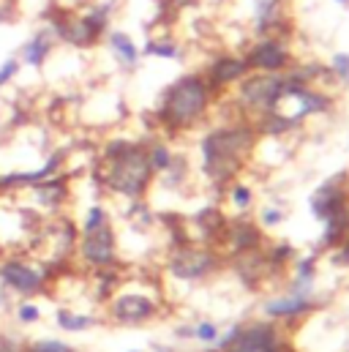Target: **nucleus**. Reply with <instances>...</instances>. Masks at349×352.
<instances>
[{
	"label": "nucleus",
	"instance_id": "1",
	"mask_svg": "<svg viewBox=\"0 0 349 352\" xmlns=\"http://www.w3.org/2000/svg\"><path fill=\"white\" fill-rule=\"evenodd\" d=\"M153 167L148 162V151L128 140H112L104 148V175L101 183L126 199H139L150 186Z\"/></svg>",
	"mask_w": 349,
	"mask_h": 352
},
{
	"label": "nucleus",
	"instance_id": "2",
	"mask_svg": "<svg viewBox=\"0 0 349 352\" xmlns=\"http://www.w3.org/2000/svg\"><path fill=\"white\" fill-rule=\"evenodd\" d=\"M254 145V131L249 126H227L207 134L199 145L202 151V170L216 183H224L235 175L243 164V156Z\"/></svg>",
	"mask_w": 349,
	"mask_h": 352
},
{
	"label": "nucleus",
	"instance_id": "3",
	"mask_svg": "<svg viewBox=\"0 0 349 352\" xmlns=\"http://www.w3.org/2000/svg\"><path fill=\"white\" fill-rule=\"evenodd\" d=\"M210 104V88L199 74L180 77L172 88L164 93L161 120L172 129H185L196 123Z\"/></svg>",
	"mask_w": 349,
	"mask_h": 352
},
{
	"label": "nucleus",
	"instance_id": "4",
	"mask_svg": "<svg viewBox=\"0 0 349 352\" xmlns=\"http://www.w3.org/2000/svg\"><path fill=\"white\" fill-rule=\"evenodd\" d=\"M52 270H47L44 265L30 263L27 254H5L0 257V295H16V298H36L47 292Z\"/></svg>",
	"mask_w": 349,
	"mask_h": 352
},
{
	"label": "nucleus",
	"instance_id": "5",
	"mask_svg": "<svg viewBox=\"0 0 349 352\" xmlns=\"http://www.w3.org/2000/svg\"><path fill=\"white\" fill-rule=\"evenodd\" d=\"M77 254L80 260L95 270H104L117 260V238H115V227L112 221H104L101 227L82 232V238L77 241Z\"/></svg>",
	"mask_w": 349,
	"mask_h": 352
},
{
	"label": "nucleus",
	"instance_id": "6",
	"mask_svg": "<svg viewBox=\"0 0 349 352\" xmlns=\"http://www.w3.org/2000/svg\"><path fill=\"white\" fill-rule=\"evenodd\" d=\"M284 80L281 74H254V77H243L240 82V101L251 109H262V112H275L281 104V93H284Z\"/></svg>",
	"mask_w": 349,
	"mask_h": 352
},
{
	"label": "nucleus",
	"instance_id": "7",
	"mask_svg": "<svg viewBox=\"0 0 349 352\" xmlns=\"http://www.w3.org/2000/svg\"><path fill=\"white\" fill-rule=\"evenodd\" d=\"M159 314V306L145 292H117L109 303V317L117 325H142Z\"/></svg>",
	"mask_w": 349,
	"mask_h": 352
},
{
	"label": "nucleus",
	"instance_id": "8",
	"mask_svg": "<svg viewBox=\"0 0 349 352\" xmlns=\"http://www.w3.org/2000/svg\"><path fill=\"white\" fill-rule=\"evenodd\" d=\"M216 267H218V257L210 249H202V246L180 249L172 257V263H170L172 276L183 278V281H199V278L210 276Z\"/></svg>",
	"mask_w": 349,
	"mask_h": 352
},
{
	"label": "nucleus",
	"instance_id": "9",
	"mask_svg": "<svg viewBox=\"0 0 349 352\" xmlns=\"http://www.w3.org/2000/svg\"><path fill=\"white\" fill-rule=\"evenodd\" d=\"M246 63H249V69H257L264 74H278L289 63V50L275 38H262L246 55Z\"/></svg>",
	"mask_w": 349,
	"mask_h": 352
},
{
	"label": "nucleus",
	"instance_id": "10",
	"mask_svg": "<svg viewBox=\"0 0 349 352\" xmlns=\"http://www.w3.org/2000/svg\"><path fill=\"white\" fill-rule=\"evenodd\" d=\"M55 44H58V38H55L52 28H49V25H44V28H38V30L25 41V47L19 50V60H22L25 66L41 69V66L47 63V58L52 55Z\"/></svg>",
	"mask_w": 349,
	"mask_h": 352
},
{
	"label": "nucleus",
	"instance_id": "11",
	"mask_svg": "<svg viewBox=\"0 0 349 352\" xmlns=\"http://www.w3.org/2000/svg\"><path fill=\"white\" fill-rule=\"evenodd\" d=\"M229 352H281V344H278V336L273 328L257 322V325L240 331L238 342L229 347Z\"/></svg>",
	"mask_w": 349,
	"mask_h": 352
},
{
	"label": "nucleus",
	"instance_id": "12",
	"mask_svg": "<svg viewBox=\"0 0 349 352\" xmlns=\"http://www.w3.org/2000/svg\"><path fill=\"white\" fill-rule=\"evenodd\" d=\"M311 309V298L303 292V289H295V292H286L284 298L278 300H270L264 306V314L273 317V320H289V317H297V314H306Z\"/></svg>",
	"mask_w": 349,
	"mask_h": 352
},
{
	"label": "nucleus",
	"instance_id": "13",
	"mask_svg": "<svg viewBox=\"0 0 349 352\" xmlns=\"http://www.w3.org/2000/svg\"><path fill=\"white\" fill-rule=\"evenodd\" d=\"M311 210H314L319 219H328V216H333V213H341V210H347V194H344L336 183H325V186L314 194Z\"/></svg>",
	"mask_w": 349,
	"mask_h": 352
},
{
	"label": "nucleus",
	"instance_id": "14",
	"mask_svg": "<svg viewBox=\"0 0 349 352\" xmlns=\"http://www.w3.org/2000/svg\"><path fill=\"white\" fill-rule=\"evenodd\" d=\"M251 69H249V63H246V58H218L213 66H210V80H213V85H229V82H238V80H243L246 74H249Z\"/></svg>",
	"mask_w": 349,
	"mask_h": 352
},
{
	"label": "nucleus",
	"instance_id": "15",
	"mask_svg": "<svg viewBox=\"0 0 349 352\" xmlns=\"http://www.w3.org/2000/svg\"><path fill=\"white\" fill-rule=\"evenodd\" d=\"M106 41H109L112 52L117 55V60H120L123 66H137V60H139L142 52L137 50V44L131 41L128 33H123V30H112V33L106 36Z\"/></svg>",
	"mask_w": 349,
	"mask_h": 352
},
{
	"label": "nucleus",
	"instance_id": "16",
	"mask_svg": "<svg viewBox=\"0 0 349 352\" xmlns=\"http://www.w3.org/2000/svg\"><path fill=\"white\" fill-rule=\"evenodd\" d=\"M55 322H58V328H60V331H66V333H80V331H87V328L98 325V320H95V317L82 314V311H71V309H58Z\"/></svg>",
	"mask_w": 349,
	"mask_h": 352
},
{
	"label": "nucleus",
	"instance_id": "17",
	"mask_svg": "<svg viewBox=\"0 0 349 352\" xmlns=\"http://www.w3.org/2000/svg\"><path fill=\"white\" fill-rule=\"evenodd\" d=\"M229 243H232L235 252H251V249H257V243H260V232H257L251 224H238V227H232Z\"/></svg>",
	"mask_w": 349,
	"mask_h": 352
},
{
	"label": "nucleus",
	"instance_id": "18",
	"mask_svg": "<svg viewBox=\"0 0 349 352\" xmlns=\"http://www.w3.org/2000/svg\"><path fill=\"white\" fill-rule=\"evenodd\" d=\"M148 162H150L153 173H167L170 164H172V153H170V148H167L164 142H156V145L148 151Z\"/></svg>",
	"mask_w": 349,
	"mask_h": 352
},
{
	"label": "nucleus",
	"instance_id": "19",
	"mask_svg": "<svg viewBox=\"0 0 349 352\" xmlns=\"http://www.w3.org/2000/svg\"><path fill=\"white\" fill-rule=\"evenodd\" d=\"M25 352H77L69 342H60V339H36V342H27Z\"/></svg>",
	"mask_w": 349,
	"mask_h": 352
},
{
	"label": "nucleus",
	"instance_id": "20",
	"mask_svg": "<svg viewBox=\"0 0 349 352\" xmlns=\"http://www.w3.org/2000/svg\"><path fill=\"white\" fill-rule=\"evenodd\" d=\"M14 317L19 325H36L41 320V306L33 303V300H22L16 309H14Z\"/></svg>",
	"mask_w": 349,
	"mask_h": 352
},
{
	"label": "nucleus",
	"instance_id": "21",
	"mask_svg": "<svg viewBox=\"0 0 349 352\" xmlns=\"http://www.w3.org/2000/svg\"><path fill=\"white\" fill-rule=\"evenodd\" d=\"M145 55H150V58H167V60H174V58H180V47H177V44H172V41H148Z\"/></svg>",
	"mask_w": 349,
	"mask_h": 352
},
{
	"label": "nucleus",
	"instance_id": "22",
	"mask_svg": "<svg viewBox=\"0 0 349 352\" xmlns=\"http://www.w3.org/2000/svg\"><path fill=\"white\" fill-rule=\"evenodd\" d=\"M104 221H109V213L104 210V205H90V208H87V213H85V219H82L80 232H90V230L101 227Z\"/></svg>",
	"mask_w": 349,
	"mask_h": 352
},
{
	"label": "nucleus",
	"instance_id": "23",
	"mask_svg": "<svg viewBox=\"0 0 349 352\" xmlns=\"http://www.w3.org/2000/svg\"><path fill=\"white\" fill-rule=\"evenodd\" d=\"M19 69H22V60H19L16 55L5 58V60L0 63V88H5L8 82H14V77L19 74Z\"/></svg>",
	"mask_w": 349,
	"mask_h": 352
},
{
	"label": "nucleus",
	"instance_id": "24",
	"mask_svg": "<svg viewBox=\"0 0 349 352\" xmlns=\"http://www.w3.org/2000/svg\"><path fill=\"white\" fill-rule=\"evenodd\" d=\"M191 336H194V339H199V342H216L218 328H216L213 322H199V325H194V328H191Z\"/></svg>",
	"mask_w": 349,
	"mask_h": 352
},
{
	"label": "nucleus",
	"instance_id": "25",
	"mask_svg": "<svg viewBox=\"0 0 349 352\" xmlns=\"http://www.w3.org/2000/svg\"><path fill=\"white\" fill-rule=\"evenodd\" d=\"M0 352H25V342L19 333H0Z\"/></svg>",
	"mask_w": 349,
	"mask_h": 352
},
{
	"label": "nucleus",
	"instance_id": "26",
	"mask_svg": "<svg viewBox=\"0 0 349 352\" xmlns=\"http://www.w3.org/2000/svg\"><path fill=\"white\" fill-rule=\"evenodd\" d=\"M330 66H333V72H336L344 82H349V55L347 52H336V55L330 58Z\"/></svg>",
	"mask_w": 349,
	"mask_h": 352
},
{
	"label": "nucleus",
	"instance_id": "27",
	"mask_svg": "<svg viewBox=\"0 0 349 352\" xmlns=\"http://www.w3.org/2000/svg\"><path fill=\"white\" fill-rule=\"evenodd\" d=\"M232 202H235V208H249L251 205V188L249 186H243V183H238L235 188H232Z\"/></svg>",
	"mask_w": 349,
	"mask_h": 352
},
{
	"label": "nucleus",
	"instance_id": "28",
	"mask_svg": "<svg viewBox=\"0 0 349 352\" xmlns=\"http://www.w3.org/2000/svg\"><path fill=\"white\" fill-rule=\"evenodd\" d=\"M240 331H243V325H235V328H229V331H227V336H224V339H221V342H218L216 347H218L221 352H227L229 347H232V344H235V342H238Z\"/></svg>",
	"mask_w": 349,
	"mask_h": 352
},
{
	"label": "nucleus",
	"instance_id": "29",
	"mask_svg": "<svg viewBox=\"0 0 349 352\" xmlns=\"http://www.w3.org/2000/svg\"><path fill=\"white\" fill-rule=\"evenodd\" d=\"M14 19V0H0V25Z\"/></svg>",
	"mask_w": 349,
	"mask_h": 352
},
{
	"label": "nucleus",
	"instance_id": "30",
	"mask_svg": "<svg viewBox=\"0 0 349 352\" xmlns=\"http://www.w3.org/2000/svg\"><path fill=\"white\" fill-rule=\"evenodd\" d=\"M281 219H284V216H281V213H278V210H273V208H267V210H264V213H262V221H264V224H267V227H273V224H278V221H281Z\"/></svg>",
	"mask_w": 349,
	"mask_h": 352
},
{
	"label": "nucleus",
	"instance_id": "31",
	"mask_svg": "<svg viewBox=\"0 0 349 352\" xmlns=\"http://www.w3.org/2000/svg\"><path fill=\"white\" fill-rule=\"evenodd\" d=\"M347 238H349V210H347Z\"/></svg>",
	"mask_w": 349,
	"mask_h": 352
},
{
	"label": "nucleus",
	"instance_id": "32",
	"mask_svg": "<svg viewBox=\"0 0 349 352\" xmlns=\"http://www.w3.org/2000/svg\"><path fill=\"white\" fill-rule=\"evenodd\" d=\"M3 300H5V298H3V295H0V306H3Z\"/></svg>",
	"mask_w": 349,
	"mask_h": 352
},
{
	"label": "nucleus",
	"instance_id": "33",
	"mask_svg": "<svg viewBox=\"0 0 349 352\" xmlns=\"http://www.w3.org/2000/svg\"><path fill=\"white\" fill-rule=\"evenodd\" d=\"M339 3H347V0H339Z\"/></svg>",
	"mask_w": 349,
	"mask_h": 352
},
{
	"label": "nucleus",
	"instance_id": "34",
	"mask_svg": "<svg viewBox=\"0 0 349 352\" xmlns=\"http://www.w3.org/2000/svg\"><path fill=\"white\" fill-rule=\"evenodd\" d=\"M0 257H3V252H0Z\"/></svg>",
	"mask_w": 349,
	"mask_h": 352
},
{
	"label": "nucleus",
	"instance_id": "35",
	"mask_svg": "<svg viewBox=\"0 0 349 352\" xmlns=\"http://www.w3.org/2000/svg\"><path fill=\"white\" fill-rule=\"evenodd\" d=\"M77 352H80V350H77Z\"/></svg>",
	"mask_w": 349,
	"mask_h": 352
}]
</instances>
